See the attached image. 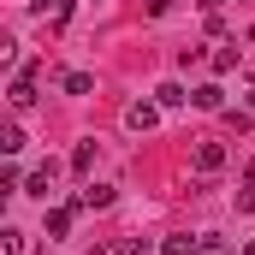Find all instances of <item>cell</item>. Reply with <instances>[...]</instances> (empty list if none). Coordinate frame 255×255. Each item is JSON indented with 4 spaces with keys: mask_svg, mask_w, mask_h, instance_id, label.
I'll return each mask as SVG.
<instances>
[{
    "mask_svg": "<svg viewBox=\"0 0 255 255\" xmlns=\"http://www.w3.org/2000/svg\"><path fill=\"white\" fill-rule=\"evenodd\" d=\"M196 172H202V178H214V172H220V166H226V142H196Z\"/></svg>",
    "mask_w": 255,
    "mask_h": 255,
    "instance_id": "obj_1",
    "label": "cell"
},
{
    "mask_svg": "<svg viewBox=\"0 0 255 255\" xmlns=\"http://www.w3.org/2000/svg\"><path fill=\"white\" fill-rule=\"evenodd\" d=\"M125 125L130 130H154V125H160V101H130V107H125Z\"/></svg>",
    "mask_w": 255,
    "mask_h": 255,
    "instance_id": "obj_2",
    "label": "cell"
},
{
    "mask_svg": "<svg viewBox=\"0 0 255 255\" xmlns=\"http://www.w3.org/2000/svg\"><path fill=\"white\" fill-rule=\"evenodd\" d=\"M95 255H148V238H101Z\"/></svg>",
    "mask_w": 255,
    "mask_h": 255,
    "instance_id": "obj_3",
    "label": "cell"
},
{
    "mask_svg": "<svg viewBox=\"0 0 255 255\" xmlns=\"http://www.w3.org/2000/svg\"><path fill=\"white\" fill-rule=\"evenodd\" d=\"M6 101H12V107H36V71H18L12 89H6Z\"/></svg>",
    "mask_w": 255,
    "mask_h": 255,
    "instance_id": "obj_4",
    "label": "cell"
},
{
    "mask_svg": "<svg viewBox=\"0 0 255 255\" xmlns=\"http://www.w3.org/2000/svg\"><path fill=\"white\" fill-rule=\"evenodd\" d=\"M190 101L202 113H220V107H226V89H220V83H202V89H190Z\"/></svg>",
    "mask_w": 255,
    "mask_h": 255,
    "instance_id": "obj_5",
    "label": "cell"
},
{
    "mask_svg": "<svg viewBox=\"0 0 255 255\" xmlns=\"http://www.w3.org/2000/svg\"><path fill=\"white\" fill-rule=\"evenodd\" d=\"M54 172H60V166H54V160H42V166L24 178V190H30V196H48V190H54Z\"/></svg>",
    "mask_w": 255,
    "mask_h": 255,
    "instance_id": "obj_6",
    "label": "cell"
},
{
    "mask_svg": "<svg viewBox=\"0 0 255 255\" xmlns=\"http://www.w3.org/2000/svg\"><path fill=\"white\" fill-rule=\"evenodd\" d=\"M71 220H77V202H65V208H48V238H65V232H71Z\"/></svg>",
    "mask_w": 255,
    "mask_h": 255,
    "instance_id": "obj_7",
    "label": "cell"
},
{
    "mask_svg": "<svg viewBox=\"0 0 255 255\" xmlns=\"http://www.w3.org/2000/svg\"><path fill=\"white\" fill-rule=\"evenodd\" d=\"M60 89H65V95H89V89H95V77H89V71H65Z\"/></svg>",
    "mask_w": 255,
    "mask_h": 255,
    "instance_id": "obj_8",
    "label": "cell"
},
{
    "mask_svg": "<svg viewBox=\"0 0 255 255\" xmlns=\"http://www.w3.org/2000/svg\"><path fill=\"white\" fill-rule=\"evenodd\" d=\"M113 202V190L107 184H89V190H77V208H107Z\"/></svg>",
    "mask_w": 255,
    "mask_h": 255,
    "instance_id": "obj_9",
    "label": "cell"
},
{
    "mask_svg": "<svg viewBox=\"0 0 255 255\" xmlns=\"http://www.w3.org/2000/svg\"><path fill=\"white\" fill-rule=\"evenodd\" d=\"M154 101H160V107H184L190 95H184V83H160V89H154Z\"/></svg>",
    "mask_w": 255,
    "mask_h": 255,
    "instance_id": "obj_10",
    "label": "cell"
},
{
    "mask_svg": "<svg viewBox=\"0 0 255 255\" xmlns=\"http://www.w3.org/2000/svg\"><path fill=\"white\" fill-rule=\"evenodd\" d=\"M196 255H232V244L214 238V232H202V238H196Z\"/></svg>",
    "mask_w": 255,
    "mask_h": 255,
    "instance_id": "obj_11",
    "label": "cell"
},
{
    "mask_svg": "<svg viewBox=\"0 0 255 255\" xmlns=\"http://www.w3.org/2000/svg\"><path fill=\"white\" fill-rule=\"evenodd\" d=\"M89 166H95V142H77L71 148V172H89Z\"/></svg>",
    "mask_w": 255,
    "mask_h": 255,
    "instance_id": "obj_12",
    "label": "cell"
},
{
    "mask_svg": "<svg viewBox=\"0 0 255 255\" xmlns=\"http://www.w3.org/2000/svg\"><path fill=\"white\" fill-rule=\"evenodd\" d=\"M24 148V130L18 125H0V154H18Z\"/></svg>",
    "mask_w": 255,
    "mask_h": 255,
    "instance_id": "obj_13",
    "label": "cell"
},
{
    "mask_svg": "<svg viewBox=\"0 0 255 255\" xmlns=\"http://www.w3.org/2000/svg\"><path fill=\"white\" fill-rule=\"evenodd\" d=\"M250 125H255V113H244V107H232V113H226V130H238V136H244Z\"/></svg>",
    "mask_w": 255,
    "mask_h": 255,
    "instance_id": "obj_14",
    "label": "cell"
},
{
    "mask_svg": "<svg viewBox=\"0 0 255 255\" xmlns=\"http://www.w3.org/2000/svg\"><path fill=\"white\" fill-rule=\"evenodd\" d=\"M160 255H196V238H166Z\"/></svg>",
    "mask_w": 255,
    "mask_h": 255,
    "instance_id": "obj_15",
    "label": "cell"
},
{
    "mask_svg": "<svg viewBox=\"0 0 255 255\" xmlns=\"http://www.w3.org/2000/svg\"><path fill=\"white\" fill-rule=\"evenodd\" d=\"M0 255H24V232H0Z\"/></svg>",
    "mask_w": 255,
    "mask_h": 255,
    "instance_id": "obj_16",
    "label": "cell"
},
{
    "mask_svg": "<svg viewBox=\"0 0 255 255\" xmlns=\"http://www.w3.org/2000/svg\"><path fill=\"white\" fill-rule=\"evenodd\" d=\"M142 6H148V18H166V12H172L178 0H142Z\"/></svg>",
    "mask_w": 255,
    "mask_h": 255,
    "instance_id": "obj_17",
    "label": "cell"
},
{
    "mask_svg": "<svg viewBox=\"0 0 255 255\" xmlns=\"http://www.w3.org/2000/svg\"><path fill=\"white\" fill-rule=\"evenodd\" d=\"M238 208H244V214H255V190H244V196H238Z\"/></svg>",
    "mask_w": 255,
    "mask_h": 255,
    "instance_id": "obj_18",
    "label": "cell"
},
{
    "mask_svg": "<svg viewBox=\"0 0 255 255\" xmlns=\"http://www.w3.org/2000/svg\"><path fill=\"white\" fill-rule=\"evenodd\" d=\"M244 184H250V190H255V160H250V166H244Z\"/></svg>",
    "mask_w": 255,
    "mask_h": 255,
    "instance_id": "obj_19",
    "label": "cell"
},
{
    "mask_svg": "<svg viewBox=\"0 0 255 255\" xmlns=\"http://www.w3.org/2000/svg\"><path fill=\"white\" fill-rule=\"evenodd\" d=\"M30 6H36V12H48V6H60V0H30Z\"/></svg>",
    "mask_w": 255,
    "mask_h": 255,
    "instance_id": "obj_20",
    "label": "cell"
},
{
    "mask_svg": "<svg viewBox=\"0 0 255 255\" xmlns=\"http://www.w3.org/2000/svg\"><path fill=\"white\" fill-rule=\"evenodd\" d=\"M250 113H255V89H250Z\"/></svg>",
    "mask_w": 255,
    "mask_h": 255,
    "instance_id": "obj_21",
    "label": "cell"
},
{
    "mask_svg": "<svg viewBox=\"0 0 255 255\" xmlns=\"http://www.w3.org/2000/svg\"><path fill=\"white\" fill-rule=\"evenodd\" d=\"M244 255H255V238H250V250H244Z\"/></svg>",
    "mask_w": 255,
    "mask_h": 255,
    "instance_id": "obj_22",
    "label": "cell"
}]
</instances>
